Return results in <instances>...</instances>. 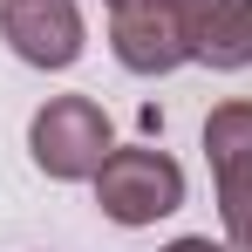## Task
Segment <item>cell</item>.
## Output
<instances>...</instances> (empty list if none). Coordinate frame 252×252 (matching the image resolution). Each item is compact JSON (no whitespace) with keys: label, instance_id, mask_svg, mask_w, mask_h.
I'll use <instances>...</instances> for the list:
<instances>
[{"label":"cell","instance_id":"9","mask_svg":"<svg viewBox=\"0 0 252 252\" xmlns=\"http://www.w3.org/2000/svg\"><path fill=\"white\" fill-rule=\"evenodd\" d=\"M102 7H129V0H102Z\"/></svg>","mask_w":252,"mask_h":252},{"label":"cell","instance_id":"8","mask_svg":"<svg viewBox=\"0 0 252 252\" xmlns=\"http://www.w3.org/2000/svg\"><path fill=\"white\" fill-rule=\"evenodd\" d=\"M170 7H177V14H198V7H211V0H170Z\"/></svg>","mask_w":252,"mask_h":252},{"label":"cell","instance_id":"7","mask_svg":"<svg viewBox=\"0 0 252 252\" xmlns=\"http://www.w3.org/2000/svg\"><path fill=\"white\" fill-rule=\"evenodd\" d=\"M157 252H232V246L211 239V232H184V239H170V246H157Z\"/></svg>","mask_w":252,"mask_h":252},{"label":"cell","instance_id":"6","mask_svg":"<svg viewBox=\"0 0 252 252\" xmlns=\"http://www.w3.org/2000/svg\"><path fill=\"white\" fill-rule=\"evenodd\" d=\"M184 34H191L198 68L239 75V68H252V0H211L198 14H184Z\"/></svg>","mask_w":252,"mask_h":252},{"label":"cell","instance_id":"1","mask_svg":"<svg viewBox=\"0 0 252 252\" xmlns=\"http://www.w3.org/2000/svg\"><path fill=\"white\" fill-rule=\"evenodd\" d=\"M109 150H116V123L95 95H48L28 116V157L55 184H95Z\"/></svg>","mask_w":252,"mask_h":252},{"label":"cell","instance_id":"4","mask_svg":"<svg viewBox=\"0 0 252 252\" xmlns=\"http://www.w3.org/2000/svg\"><path fill=\"white\" fill-rule=\"evenodd\" d=\"M0 41L14 62L41 68V75H62L75 68L89 48V21L75 0H0Z\"/></svg>","mask_w":252,"mask_h":252},{"label":"cell","instance_id":"3","mask_svg":"<svg viewBox=\"0 0 252 252\" xmlns=\"http://www.w3.org/2000/svg\"><path fill=\"white\" fill-rule=\"evenodd\" d=\"M205 164H211V184H218L225 246L252 252V95H232L205 116Z\"/></svg>","mask_w":252,"mask_h":252},{"label":"cell","instance_id":"2","mask_svg":"<svg viewBox=\"0 0 252 252\" xmlns=\"http://www.w3.org/2000/svg\"><path fill=\"white\" fill-rule=\"evenodd\" d=\"M95 211L123 232H143L170 211H184V164L157 143H116L95 170Z\"/></svg>","mask_w":252,"mask_h":252},{"label":"cell","instance_id":"5","mask_svg":"<svg viewBox=\"0 0 252 252\" xmlns=\"http://www.w3.org/2000/svg\"><path fill=\"white\" fill-rule=\"evenodd\" d=\"M109 55L123 62L129 75H177L191 62V34H184V14L170 0H129L109 7Z\"/></svg>","mask_w":252,"mask_h":252}]
</instances>
